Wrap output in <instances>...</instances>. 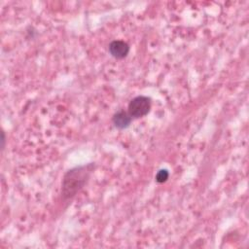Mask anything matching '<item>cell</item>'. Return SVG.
I'll list each match as a JSON object with an SVG mask.
<instances>
[{
  "label": "cell",
  "mask_w": 249,
  "mask_h": 249,
  "mask_svg": "<svg viewBox=\"0 0 249 249\" xmlns=\"http://www.w3.org/2000/svg\"><path fill=\"white\" fill-rule=\"evenodd\" d=\"M93 169L94 164L90 162L68 170L62 180V196L64 198L73 197L88 182Z\"/></svg>",
  "instance_id": "6da1fadb"
},
{
  "label": "cell",
  "mask_w": 249,
  "mask_h": 249,
  "mask_svg": "<svg viewBox=\"0 0 249 249\" xmlns=\"http://www.w3.org/2000/svg\"><path fill=\"white\" fill-rule=\"evenodd\" d=\"M151 109V98L145 95H138L132 98L128 104V114L131 118H141L146 116Z\"/></svg>",
  "instance_id": "7a4b0ae2"
},
{
  "label": "cell",
  "mask_w": 249,
  "mask_h": 249,
  "mask_svg": "<svg viewBox=\"0 0 249 249\" xmlns=\"http://www.w3.org/2000/svg\"><path fill=\"white\" fill-rule=\"evenodd\" d=\"M109 53L113 57L117 59H122L128 54L129 46L124 41L114 40L109 45Z\"/></svg>",
  "instance_id": "3957f363"
},
{
  "label": "cell",
  "mask_w": 249,
  "mask_h": 249,
  "mask_svg": "<svg viewBox=\"0 0 249 249\" xmlns=\"http://www.w3.org/2000/svg\"><path fill=\"white\" fill-rule=\"evenodd\" d=\"M131 121H132L131 116L128 114V112H125L124 110L118 111L117 113L114 114L112 118L113 124L119 129H124L128 127Z\"/></svg>",
  "instance_id": "277c9868"
},
{
  "label": "cell",
  "mask_w": 249,
  "mask_h": 249,
  "mask_svg": "<svg viewBox=\"0 0 249 249\" xmlns=\"http://www.w3.org/2000/svg\"><path fill=\"white\" fill-rule=\"evenodd\" d=\"M168 176H169V173L166 169H160L156 174V181L158 183H163L168 179Z\"/></svg>",
  "instance_id": "5b68a950"
},
{
  "label": "cell",
  "mask_w": 249,
  "mask_h": 249,
  "mask_svg": "<svg viewBox=\"0 0 249 249\" xmlns=\"http://www.w3.org/2000/svg\"><path fill=\"white\" fill-rule=\"evenodd\" d=\"M4 146H5V133L4 131H2V150L4 149Z\"/></svg>",
  "instance_id": "8992f818"
}]
</instances>
